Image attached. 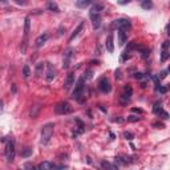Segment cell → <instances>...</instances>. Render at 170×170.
<instances>
[{"label": "cell", "mask_w": 170, "mask_h": 170, "mask_svg": "<svg viewBox=\"0 0 170 170\" xmlns=\"http://www.w3.org/2000/svg\"><path fill=\"white\" fill-rule=\"evenodd\" d=\"M53 130H55V125H53L52 122H48V124H45V125L43 126L41 142L44 144V145H47V144L51 141V138H52V135H53Z\"/></svg>", "instance_id": "1"}, {"label": "cell", "mask_w": 170, "mask_h": 170, "mask_svg": "<svg viewBox=\"0 0 170 170\" xmlns=\"http://www.w3.org/2000/svg\"><path fill=\"white\" fill-rule=\"evenodd\" d=\"M72 112V106L69 102L66 101H61L55 106V113L56 114H69Z\"/></svg>", "instance_id": "2"}, {"label": "cell", "mask_w": 170, "mask_h": 170, "mask_svg": "<svg viewBox=\"0 0 170 170\" xmlns=\"http://www.w3.org/2000/svg\"><path fill=\"white\" fill-rule=\"evenodd\" d=\"M83 90H84V79L81 77L80 80L77 81L76 87H75V90H73V94H72V97L75 98V100H77L79 102H84V101L81 100V96H83Z\"/></svg>", "instance_id": "3"}, {"label": "cell", "mask_w": 170, "mask_h": 170, "mask_svg": "<svg viewBox=\"0 0 170 170\" xmlns=\"http://www.w3.org/2000/svg\"><path fill=\"white\" fill-rule=\"evenodd\" d=\"M5 157L8 162H12L15 158V142L14 140H9L5 145Z\"/></svg>", "instance_id": "4"}, {"label": "cell", "mask_w": 170, "mask_h": 170, "mask_svg": "<svg viewBox=\"0 0 170 170\" xmlns=\"http://www.w3.org/2000/svg\"><path fill=\"white\" fill-rule=\"evenodd\" d=\"M113 27L117 28L118 31L121 29V31H126L128 28H130V21L128 20V19H117V20H114V23H113Z\"/></svg>", "instance_id": "5"}, {"label": "cell", "mask_w": 170, "mask_h": 170, "mask_svg": "<svg viewBox=\"0 0 170 170\" xmlns=\"http://www.w3.org/2000/svg\"><path fill=\"white\" fill-rule=\"evenodd\" d=\"M132 94H133L132 87H129V85L124 87V89H122V93H121V104H124V105L128 104V101L130 100Z\"/></svg>", "instance_id": "6"}, {"label": "cell", "mask_w": 170, "mask_h": 170, "mask_svg": "<svg viewBox=\"0 0 170 170\" xmlns=\"http://www.w3.org/2000/svg\"><path fill=\"white\" fill-rule=\"evenodd\" d=\"M98 89L102 92V93H109L112 89L110 87V83H109V80H108L106 77H102L100 80V83H98Z\"/></svg>", "instance_id": "7"}, {"label": "cell", "mask_w": 170, "mask_h": 170, "mask_svg": "<svg viewBox=\"0 0 170 170\" xmlns=\"http://www.w3.org/2000/svg\"><path fill=\"white\" fill-rule=\"evenodd\" d=\"M47 64V72H45V80L47 81H52L56 76V69L55 66L51 63H45Z\"/></svg>", "instance_id": "8"}, {"label": "cell", "mask_w": 170, "mask_h": 170, "mask_svg": "<svg viewBox=\"0 0 170 170\" xmlns=\"http://www.w3.org/2000/svg\"><path fill=\"white\" fill-rule=\"evenodd\" d=\"M73 52H75V49L73 48H68L65 52H64V63H63L64 68H68V66H69V63H70V59H72V56H73Z\"/></svg>", "instance_id": "9"}, {"label": "cell", "mask_w": 170, "mask_h": 170, "mask_svg": "<svg viewBox=\"0 0 170 170\" xmlns=\"http://www.w3.org/2000/svg\"><path fill=\"white\" fill-rule=\"evenodd\" d=\"M132 157L125 156V154H120V156L116 157V163L117 165H128V163L132 162Z\"/></svg>", "instance_id": "10"}, {"label": "cell", "mask_w": 170, "mask_h": 170, "mask_svg": "<svg viewBox=\"0 0 170 170\" xmlns=\"http://www.w3.org/2000/svg\"><path fill=\"white\" fill-rule=\"evenodd\" d=\"M105 47H106V51L109 53H112L114 51V44H113V33H109L106 37V41H105Z\"/></svg>", "instance_id": "11"}, {"label": "cell", "mask_w": 170, "mask_h": 170, "mask_svg": "<svg viewBox=\"0 0 170 170\" xmlns=\"http://www.w3.org/2000/svg\"><path fill=\"white\" fill-rule=\"evenodd\" d=\"M75 85V73H69L65 79V83H64V89L68 90L70 89V87Z\"/></svg>", "instance_id": "12"}, {"label": "cell", "mask_w": 170, "mask_h": 170, "mask_svg": "<svg viewBox=\"0 0 170 170\" xmlns=\"http://www.w3.org/2000/svg\"><path fill=\"white\" fill-rule=\"evenodd\" d=\"M90 20H92V24L93 28H98L101 25V16L98 14H89Z\"/></svg>", "instance_id": "13"}, {"label": "cell", "mask_w": 170, "mask_h": 170, "mask_svg": "<svg viewBox=\"0 0 170 170\" xmlns=\"http://www.w3.org/2000/svg\"><path fill=\"white\" fill-rule=\"evenodd\" d=\"M47 40H48V33H44V35H40L37 39H36V47L37 48H40V47H43V45L47 43Z\"/></svg>", "instance_id": "14"}, {"label": "cell", "mask_w": 170, "mask_h": 170, "mask_svg": "<svg viewBox=\"0 0 170 170\" xmlns=\"http://www.w3.org/2000/svg\"><path fill=\"white\" fill-rule=\"evenodd\" d=\"M29 29H31V18L27 16L24 20V40H27L28 33H29Z\"/></svg>", "instance_id": "15"}, {"label": "cell", "mask_w": 170, "mask_h": 170, "mask_svg": "<svg viewBox=\"0 0 170 170\" xmlns=\"http://www.w3.org/2000/svg\"><path fill=\"white\" fill-rule=\"evenodd\" d=\"M84 24H85V23H84V21H81L80 24H79V27H77L76 29H75V32H73L72 35H70V37H69V43H70V41H73V39H75V37H77V36H79V33H80V32L83 31V28H84Z\"/></svg>", "instance_id": "16"}, {"label": "cell", "mask_w": 170, "mask_h": 170, "mask_svg": "<svg viewBox=\"0 0 170 170\" xmlns=\"http://www.w3.org/2000/svg\"><path fill=\"white\" fill-rule=\"evenodd\" d=\"M101 166H102L104 170H118V167L116 166V165H113V163H110V162H106V161H102V162H101Z\"/></svg>", "instance_id": "17"}, {"label": "cell", "mask_w": 170, "mask_h": 170, "mask_svg": "<svg viewBox=\"0 0 170 170\" xmlns=\"http://www.w3.org/2000/svg\"><path fill=\"white\" fill-rule=\"evenodd\" d=\"M47 8H48L49 11H52V12H60V8L59 5H57V3H55V1H49L48 4H47Z\"/></svg>", "instance_id": "18"}, {"label": "cell", "mask_w": 170, "mask_h": 170, "mask_svg": "<svg viewBox=\"0 0 170 170\" xmlns=\"http://www.w3.org/2000/svg\"><path fill=\"white\" fill-rule=\"evenodd\" d=\"M37 167H39L40 170H52V169H53V165H52L51 162H48V161H44V162L40 163Z\"/></svg>", "instance_id": "19"}, {"label": "cell", "mask_w": 170, "mask_h": 170, "mask_svg": "<svg viewBox=\"0 0 170 170\" xmlns=\"http://www.w3.org/2000/svg\"><path fill=\"white\" fill-rule=\"evenodd\" d=\"M104 9V5L102 4H94L93 7L90 8V14H98L100 15V12Z\"/></svg>", "instance_id": "20"}, {"label": "cell", "mask_w": 170, "mask_h": 170, "mask_svg": "<svg viewBox=\"0 0 170 170\" xmlns=\"http://www.w3.org/2000/svg\"><path fill=\"white\" fill-rule=\"evenodd\" d=\"M118 39H120V45H124L125 44V41H126V33H125V31H118Z\"/></svg>", "instance_id": "21"}, {"label": "cell", "mask_w": 170, "mask_h": 170, "mask_svg": "<svg viewBox=\"0 0 170 170\" xmlns=\"http://www.w3.org/2000/svg\"><path fill=\"white\" fill-rule=\"evenodd\" d=\"M40 104H36V105H33L32 106V109H31V117L32 118H35L36 116H37V113H39V110H40Z\"/></svg>", "instance_id": "22"}, {"label": "cell", "mask_w": 170, "mask_h": 170, "mask_svg": "<svg viewBox=\"0 0 170 170\" xmlns=\"http://www.w3.org/2000/svg\"><path fill=\"white\" fill-rule=\"evenodd\" d=\"M90 4H92L90 0H83V1H76V7L85 8V7H88V5H90Z\"/></svg>", "instance_id": "23"}, {"label": "cell", "mask_w": 170, "mask_h": 170, "mask_svg": "<svg viewBox=\"0 0 170 170\" xmlns=\"http://www.w3.org/2000/svg\"><path fill=\"white\" fill-rule=\"evenodd\" d=\"M141 7H142L144 9H150V8L153 7V3L150 0H144L142 3H141Z\"/></svg>", "instance_id": "24"}, {"label": "cell", "mask_w": 170, "mask_h": 170, "mask_svg": "<svg viewBox=\"0 0 170 170\" xmlns=\"http://www.w3.org/2000/svg\"><path fill=\"white\" fill-rule=\"evenodd\" d=\"M169 59V51L167 49H162V55H161V61L165 63L166 60Z\"/></svg>", "instance_id": "25"}, {"label": "cell", "mask_w": 170, "mask_h": 170, "mask_svg": "<svg viewBox=\"0 0 170 170\" xmlns=\"http://www.w3.org/2000/svg\"><path fill=\"white\" fill-rule=\"evenodd\" d=\"M43 69H44V64H43V63H39L37 65H36V75H37V76H41Z\"/></svg>", "instance_id": "26"}, {"label": "cell", "mask_w": 170, "mask_h": 170, "mask_svg": "<svg viewBox=\"0 0 170 170\" xmlns=\"http://www.w3.org/2000/svg\"><path fill=\"white\" fill-rule=\"evenodd\" d=\"M23 76H24V79H28V77L31 76V70H29V66L28 65H24V68H23Z\"/></svg>", "instance_id": "27"}, {"label": "cell", "mask_w": 170, "mask_h": 170, "mask_svg": "<svg viewBox=\"0 0 170 170\" xmlns=\"http://www.w3.org/2000/svg\"><path fill=\"white\" fill-rule=\"evenodd\" d=\"M21 154V157H23V158H27V157H29L32 154V149H29V148H27V149H24L23 150V152L20 153Z\"/></svg>", "instance_id": "28"}, {"label": "cell", "mask_w": 170, "mask_h": 170, "mask_svg": "<svg viewBox=\"0 0 170 170\" xmlns=\"http://www.w3.org/2000/svg\"><path fill=\"white\" fill-rule=\"evenodd\" d=\"M128 121L129 122H137V121H140V117H138V116H129V117H128Z\"/></svg>", "instance_id": "29"}, {"label": "cell", "mask_w": 170, "mask_h": 170, "mask_svg": "<svg viewBox=\"0 0 170 170\" xmlns=\"http://www.w3.org/2000/svg\"><path fill=\"white\" fill-rule=\"evenodd\" d=\"M124 137H125L126 140H129V141H132V140L134 138V135H133L130 132H125V133H124Z\"/></svg>", "instance_id": "30"}, {"label": "cell", "mask_w": 170, "mask_h": 170, "mask_svg": "<svg viewBox=\"0 0 170 170\" xmlns=\"http://www.w3.org/2000/svg\"><path fill=\"white\" fill-rule=\"evenodd\" d=\"M162 116V118L163 120H167V118H169V114H167V112H165V110H161L160 113H158V116Z\"/></svg>", "instance_id": "31"}, {"label": "cell", "mask_w": 170, "mask_h": 170, "mask_svg": "<svg viewBox=\"0 0 170 170\" xmlns=\"http://www.w3.org/2000/svg\"><path fill=\"white\" fill-rule=\"evenodd\" d=\"M23 169H24V170H35V167L32 166V163H25Z\"/></svg>", "instance_id": "32"}, {"label": "cell", "mask_w": 170, "mask_h": 170, "mask_svg": "<svg viewBox=\"0 0 170 170\" xmlns=\"http://www.w3.org/2000/svg\"><path fill=\"white\" fill-rule=\"evenodd\" d=\"M166 76H167V70H163V72H161V73H160L158 79H160V80H162V79H165Z\"/></svg>", "instance_id": "33"}, {"label": "cell", "mask_w": 170, "mask_h": 170, "mask_svg": "<svg viewBox=\"0 0 170 170\" xmlns=\"http://www.w3.org/2000/svg\"><path fill=\"white\" fill-rule=\"evenodd\" d=\"M83 79H84V80H85V79H87V80L92 79V70H87V76H84Z\"/></svg>", "instance_id": "34"}, {"label": "cell", "mask_w": 170, "mask_h": 170, "mask_svg": "<svg viewBox=\"0 0 170 170\" xmlns=\"http://www.w3.org/2000/svg\"><path fill=\"white\" fill-rule=\"evenodd\" d=\"M114 76H116V79H118V80H120V79H121V70L120 69H117L114 72Z\"/></svg>", "instance_id": "35"}, {"label": "cell", "mask_w": 170, "mask_h": 170, "mask_svg": "<svg viewBox=\"0 0 170 170\" xmlns=\"http://www.w3.org/2000/svg\"><path fill=\"white\" fill-rule=\"evenodd\" d=\"M134 77L137 79V80H142V79H144V75H142V73H135Z\"/></svg>", "instance_id": "36"}, {"label": "cell", "mask_w": 170, "mask_h": 170, "mask_svg": "<svg viewBox=\"0 0 170 170\" xmlns=\"http://www.w3.org/2000/svg\"><path fill=\"white\" fill-rule=\"evenodd\" d=\"M148 56H149V51H148V49H142V57L146 59Z\"/></svg>", "instance_id": "37"}, {"label": "cell", "mask_w": 170, "mask_h": 170, "mask_svg": "<svg viewBox=\"0 0 170 170\" xmlns=\"http://www.w3.org/2000/svg\"><path fill=\"white\" fill-rule=\"evenodd\" d=\"M157 90H160L161 93H166V92H167V88H166V87H160Z\"/></svg>", "instance_id": "38"}, {"label": "cell", "mask_w": 170, "mask_h": 170, "mask_svg": "<svg viewBox=\"0 0 170 170\" xmlns=\"http://www.w3.org/2000/svg\"><path fill=\"white\" fill-rule=\"evenodd\" d=\"M113 121H114V122H118V124H121V122H124V121H125V120H124V118H122V117H118V118H114Z\"/></svg>", "instance_id": "39"}, {"label": "cell", "mask_w": 170, "mask_h": 170, "mask_svg": "<svg viewBox=\"0 0 170 170\" xmlns=\"http://www.w3.org/2000/svg\"><path fill=\"white\" fill-rule=\"evenodd\" d=\"M53 169H56V170H66V166H55V165H53Z\"/></svg>", "instance_id": "40"}, {"label": "cell", "mask_w": 170, "mask_h": 170, "mask_svg": "<svg viewBox=\"0 0 170 170\" xmlns=\"http://www.w3.org/2000/svg\"><path fill=\"white\" fill-rule=\"evenodd\" d=\"M169 44H170L169 41H165V43L162 44V49H167V48H169Z\"/></svg>", "instance_id": "41"}, {"label": "cell", "mask_w": 170, "mask_h": 170, "mask_svg": "<svg viewBox=\"0 0 170 170\" xmlns=\"http://www.w3.org/2000/svg\"><path fill=\"white\" fill-rule=\"evenodd\" d=\"M154 126H156V128H160V129L165 128V126H163V124H158V122H157V124H154Z\"/></svg>", "instance_id": "42"}, {"label": "cell", "mask_w": 170, "mask_h": 170, "mask_svg": "<svg viewBox=\"0 0 170 170\" xmlns=\"http://www.w3.org/2000/svg\"><path fill=\"white\" fill-rule=\"evenodd\" d=\"M132 110L134 112V113H142V110H141V109H137V108H133Z\"/></svg>", "instance_id": "43"}, {"label": "cell", "mask_w": 170, "mask_h": 170, "mask_svg": "<svg viewBox=\"0 0 170 170\" xmlns=\"http://www.w3.org/2000/svg\"><path fill=\"white\" fill-rule=\"evenodd\" d=\"M120 4H129V0H124V1H118Z\"/></svg>", "instance_id": "44"}, {"label": "cell", "mask_w": 170, "mask_h": 170, "mask_svg": "<svg viewBox=\"0 0 170 170\" xmlns=\"http://www.w3.org/2000/svg\"><path fill=\"white\" fill-rule=\"evenodd\" d=\"M16 90H18V89H16V85H14V87H12V92H14V93H16Z\"/></svg>", "instance_id": "45"}]
</instances>
